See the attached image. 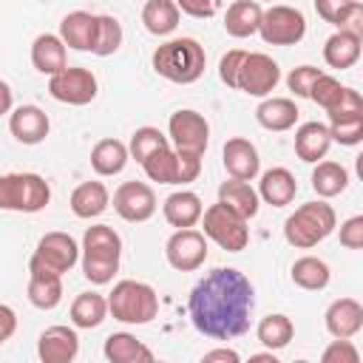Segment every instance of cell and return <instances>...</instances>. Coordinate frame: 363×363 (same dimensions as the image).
<instances>
[{"label": "cell", "instance_id": "obj_10", "mask_svg": "<svg viewBox=\"0 0 363 363\" xmlns=\"http://www.w3.org/2000/svg\"><path fill=\"white\" fill-rule=\"evenodd\" d=\"M258 34L269 45H295L306 34V17L295 6H269L261 14Z\"/></svg>", "mask_w": 363, "mask_h": 363}, {"label": "cell", "instance_id": "obj_14", "mask_svg": "<svg viewBox=\"0 0 363 363\" xmlns=\"http://www.w3.org/2000/svg\"><path fill=\"white\" fill-rule=\"evenodd\" d=\"M113 210L130 224L147 221L156 213V193L145 182H122L113 193Z\"/></svg>", "mask_w": 363, "mask_h": 363}, {"label": "cell", "instance_id": "obj_28", "mask_svg": "<svg viewBox=\"0 0 363 363\" xmlns=\"http://www.w3.org/2000/svg\"><path fill=\"white\" fill-rule=\"evenodd\" d=\"M108 187L102 182H82L74 193H71V213L77 218H96L108 210Z\"/></svg>", "mask_w": 363, "mask_h": 363}, {"label": "cell", "instance_id": "obj_20", "mask_svg": "<svg viewBox=\"0 0 363 363\" xmlns=\"http://www.w3.org/2000/svg\"><path fill=\"white\" fill-rule=\"evenodd\" d=\"M162 213H164V218H167L170 227H176V230H190V227H196V224L201 221L204 204H201V199H199L193 190H176V193H170V196L164 199Z\"/></svg>", "mask_w": 363, "mask_h": 363}, {"label": "cell", "instance_id": "obj_24", "mask_svg": "<svg viewBox=\"0 0 363 363\" xmlns=\"http://www.w3.org/2000/svg\"><path fill=\"white\" fill-rule=\"evenodd\" d=\"M255 193H258V199H264L272 207H286L298 193V182L286 167H269L261 176V184Z\"/></svg>", "mask_w": 363, "mask_h": 363}, {"label": "cell", "instance_id": "obj_35", "mask_svg": "<svg viewBox=\"0 0 363 363\" xmlns=\"http://www.w3.org/2000/svg\"><path fill=\"white\" fill-rule=\"evenodd\" d=\"M289 272H292L295 286H301V289H306V292L326 289V284H329V278H332L329 264L320 261V258H315V255H303V258H298V261L292 264Z\"/></svg>", "mask_w": 363, "mask_h": 363}, {"label": "cell", "instance_id": "obj_12", "mask_svg": "<svg viewBox=\"0 0 363 363\" xmlns=\"http://www.w3.org/2000/svg\"><path fill=\"white\" fill-rule=\"evenodd\" d=\"M48 94L65 105H88L96 96V77L88 68L68 65L65 71L48 79Z\"/></svg>", "mask_w": 363, "mask_h": 363}, {"label": "cell", "instance_id": "obj_9", "mask_svg": "<svg viewBox=\"0 0 363 363\" xmlns=\"http://www.w3.org/2000/svg\"><path fill=\"white\" fill-rule=\"evenodd\" d=\"M79 261V244L68 233H45L28 261V269H43L51 275H65Z\"/></svg>", "mask_w": 363, "mask_h": 363}, {"label": "cell", "instance_id": "obj_42", "mask_svg": "<svg viewBox=\"0 0 363 363\" xmlns=\"http://www.w3.org/2000/svg\"><path fill=\"white\" fill-rule=\"evenodd\" d=\"M343 91H346V85H340V79H335V77H329V74H320L318 82H315L312 91H309V99L318 102L323 111H332V108L340 102Z\"/></svg>", "mask_w": 363, "mask_h": 363}, {"label": "cell", "instance_id": "obj_49", "mask_svg": "<svg viewBox=\"0 0 363 363\" xmlns=\"http://www.w3.org/2000/svg\"><path fill=\"white\" fill-rule=\"evenodd\" d=\"M201 363H241V357H238L235 349L218 346V349H210V352L201 357Z\"/></svg>", "mask_w": 363, "mask_h": 363}, {"label": "cell", "instance_id": "obj_16", "mask_svg": "<svg viewBox=\"0 0 363 363\" xmlns=\"http://www.w3.org/2000/svg\"><path fill=\"white\" fill-rule=\"evenodd\" d=\"M79 352V337L71 326H48L37 340L40 363H74Z\"/></svg>", "mask_w": 363, "mask_h": 363}, {"label": "cell", "instance_id": "obj_2", "mask_svg": "<svg viewBox=\"0 0 363 363\" xmlns=\"http://www.w3.org/2000/svg\"><path fill=\"white\" fill-rule=\"evenodd\" d=\"M218 77L224 85L244 91L250 96H267L281 82V68L272 57L261 51H241L233 48L218 62Z\"/></svg>", "mask_w": 363, "mask_h": 363}, {"label": "cell", "instance_id": "obj_37", "mask_svg": "<svg viewBox=\"0 0 363 363\" xmlns=\"http://www.w3.org/2000/svg\"><path fill=\"white\" fill-rule=\"evenodd\" d=\"M255 335H258V340H261V343H264L269 352H275V349H284V346L292 340L295 326H292V320H289L286 315L275 312V315L261 318V323H258Z\"/></svg>", "mask_w": 363, "mask_h": 363}, {"label": "cell", "instance_id": "obj_36", "mask_svg": "<svg viewBox=\"0 0 363 363\" xmlns=\"http://www.w3.org/2000/svg\"><path fill=\"white\" fill-rule=\"evenodd\" d=\"M349 187V170L337 162H318V167L312 170V190L320 199H332L340 196Z\"/></svg>", "mask_w": 363, "mask_h": 363}, {"label": "cell", "instance_id": "obj_52", "mask_svg": "<svg viewBox=\"0 0 363 363\" xmlns=\"http://www.w3.org/2000/svg\"><path fill=\"white\" fill-rule=\"evenodd\" d=\"M292 363H309V360H292Z\"/></svg>", "mask_w": 363, "mask_h": 363}, {"label": "cell", "instance_id": "obj_40", "mask_svg": "<svg viewBox=\"0 0 363 363\" xmlns=\"http://www.w3.org/2000/svg\"><path fill=\"white\" fill-rule=\"evenodd\" d=\"M119 45H122V26H119V20L111 17V14H99L94 54L96 57H111L113 51H119Z\"/></svg>", "mask_w": 363, "mask_h": 363}, {"label": "cell", "instance_id": "obj_38", "mask_svg": "<svg viewBox=\"0 0 363 363\" xmlns=\"http://www.w3.org/2000/svg\"><path fill=\"white\" fill-rule=\"evenodd\" d=\"M162 147H170L167 136H164L159 128L145 125V128H136V130H133L130 145H128V156H133V159L142 164L147 156H153V153H156V150H162Z\"/></svg>", "mask_w": 363, "mask_h": 363}, {"label": "cell", "instance_id": "obj_50", "mask_svg": "<svg viewBox=\"0 0 363 363\" xmlns=\"http://www.w3.org/2000/svg\"><path fill=\"white\" fill-rule=\"evenodd\" d=\"M11 99H14V96H11V85L0 79V116L11 111Z\"/></svg>", "mask_w": 363, "mask_h": 363}, {"label": "cell", "instance_id": "obj_51", "mask_svg": "<svg viewBox=\"0 0 363 363\" xmlns=\"http://www.w3.org/2000/svg\"><path fill=\"white\" fill-rule=\"evenodd\" d=\"M247 363H281V360H278L272 352H258V354H252Z\"/></svg>", "mask_w": 363, "mask_h": 363}, {"label": "cell", "instance_id": "obj_15", "mask_svg": "<svg viewBox=\"0 0 363 363\" xmlns=\"http://www.w3.org/2000/svg\"><path fill=\"white\" fill-rule=\"evenodd\" d=\"M221 159H224V170L230 173V179L235 182H252L261 170V159H258V150L250 139L244 136H233L227 139L224 150H221Z\"/></svg>", "mask_w": 363, "mask_h": 363}, {"label": "cell", "instance_id": "obj_25", "mask_svg": "<svg viewBox=\"0 0 363 363\" xmlns=\"http://www.w3.org/2000/svg\"><path fill=\"white\" fill-rule=\"evenodd\" d=\"M298 113H301L298 105H295L292 99H286V96H269V99H264V102L255 108L258 125L267 128V130H275V133L295 128Z\"/></svg>", "mask_w": 363, "mask_h": 363}, {"label": "cell", "instance_id": "obj_13", "mask_svg": "<svg viewBox=\"0 0 363 363\" xmlns=\"http://www.w3.org/2000/svg\"><path fill=\"white\" fill-rule=\"evenodd\" d=\"M167 264L179 272H193L207 261V238L199 230H176L164 244Z\"/></svg>", "mask_w": 363, "mask_h": 363}, {"label": "cell", "instance_id": "obj_46", "mask_svg": "<svg viewBox=\"0 0 363 363\" xmlns=\"http://www.w3.org/2000/svg\"><path fill=\"white\" fill-rule=\"evenodd\" d=\"M340 244L346 250H360L363 247V216H352L340 224Z\"/></svg>", "mask_w": 363, "mask_h": 363}, {"label": "cell", "instance_id": "obj_31", "mask_svg": "<svg viewBox=\"0 0 363 363\" xmlns=\"http://www.w3.org/2000/svg\"><path fill=\"white\" fill-rule=\"evenodd\" d=\"M28 301L37 309H54L62 301V278L43 269H28Z\"/></svg>", "mask_w": 363, "mask_h": 363}, {"label": "cell", "instance_id": "obj_19", "mask_svg": "<svg viewBox=\"0 0 363 363\" xmlns=\"http://www.w3.org/2000/svg\"><path fill=\"white\" fill-rule=\"evenodd\" d=\"M96 20H99V14H91V11H71V14H65L62 23H60L62 45H68L74 51H91L94 54Z\"/></svg>", "mask_w": 363, "mask_h": 363}, {"label": "cell", "instance_id": "obj_5", "mask_svg": "<svg viewBox=\"0 0 363 363\" xmlns=\"http://www.w3.org/2000/svg\"><path fill=\"white\" fill-rule=\"evenodd\" d=\"M335 224H337V216H335L332 204L306 201L284 221V238L298 250H309V247L320 244L323 238H329Z\"/></svg>", "mask_w": 363, "mask_h": 363}, {"label": "cell", "instance_id": "obj_29", "mask_svg": "<svg viewBox=\"0 0 363 363\" xmlns=\"http://www.w3.org/2000/svg\"><path fill=\"white\" fill-rule=\"evenodd\" d=\"M218 201L224 207H230L235 216H241L244 221H250L252 216H258V193L250 187V182H221L218 187Z\"/></svg>", "mask_w": 363, "mask_h": 363}, {"label": "cell", "instance_id": "obj_44", "mask_svg": "<svg viewBox=\"0 0 363 363\" xmlns=\"http://www.w3.org/2000/svg\"><path fill=\"white\" fill-rule=\"evenodd\" d=\"M320 363H360V352L352 340H332L323 349Z\"/></svg>", "mask_w": 363, "mask_h": 363}, {"label": "cell", "instance_id": "obj_27", "mask_svg": "<svg viewBox=\"0 0 363 363\" xmlns=\"http://www.w3.org/2000/svg\"><path fill=\"white\" fill-rule=\"evenodd\" d=\"M360 34L354 31H335L326 43H323V60L329 68H352L360 60Z\"/></svg>", "mask_w": 363, "mask_h": 363}, {"label": "cell", "instance_id": "obj_53", "mask_svg": "<svg viewBox=\"0 0 363 363\" xmlns=\"http://www.w3.org/2000/svg\"><path fill=\"white\" fill-rule=\"evenodd\" d=\"M153 363H164V360H153Z\"/></svg>", "mask_w": 363, "mask_h": 363}, {"label": "cell", "instance_id": "obj_39", "mask_svg": "<svg viewBox=\"0 0 363 363\" xmlns=\"http://www.w3.org/2000/svg\"><path fill=\"white\" fill-rule=\"evenodd\" d=\"M142 170L150 182L159 184H176V150L173 147H162L153 156H147L142 162Z\"/></svg>", "mask_w": 363, "mask_h": 363}, {"label": "cell", "instance_id": "obj_6", "mask_svg": "<svg viewBox=\"0 0 363 363\" xmlns=\"http://www.w3.org/2000/svg\"><path fill=\"white\" fill-rule=\"evenodd\" d=\"M108 312L122 323H150L159 312V295L150 284L125 278L113 284V292L108 295Z\"/></svg>", "mask_w": 363, "mask_h": 363}, {"label": "cell", "instance_id": "obj_26", "mask_svg": "<svg viewBox=\"0 0 363 363\" xmlns=\"http://www.w3.org/2000/svg\"><path fill=\"white\" fill-rule=\"evenodd\" d=\"M332 136L323 122H303L295 130V153L301 162H318L329 153Z\"/></svg>", "mask_w": 363, "mask_h": 363}, {"label": "cell", "instance_id": "obj_33", "mask_svg": "<svg viewBox=\"0 0 363 363\" xmlns=\"http://www.w3.org/2000/svg\"><path fill=\"white\" fill-rule=\"evenodd\" d=\"M108 315V298L99 292H79L71 303V323L77 329H94L105 320Z\"/></svg>", "mask_w": 363, "mask_h": 363}, {"label": "cell", "instance_id": "obj_3", "mask_svg": "<svg viewBox=\"0 0 363 363\" xmlns=\"http://www.w3.org/2000/svg\"><path fill=\"white\" fill-rule=\"evenodd\" d=\"M153 71L176 85H190L196 82L201 74H204V65H207V54H204V45L193 37H176V40H167L162 43L153 57Z\"/></svg>", "mask_w": 363, "mask_h": 363}, {"label": "cell", "instance_id": "obj_34", "mask_svg": "<svg viewBox=\"0 0 363 363\" xmlns=\"http://www.w3.org/2000/svg\"><path fill=\"white\" fill-rule=\"evenodd\" d=\"M142 23L150 34L167 37L179 26V9L173 0H147L142 6Z\"/></svg>", "mask_w": 363, "mask_h": 363}, {"label": "cell", "instance_id": "obj_32", "mask_svg": "<svg viewBox=\"0 0 363 363\" xmlns=\"http://www.w3.org/2000/svg\"><path fill=\"white\" fill-rule=\"evenodd\" d=\"M128 164V145L119 139H99L91 150V167L99 176H116Z\"/></svg>", "mask_w": 363, "mask_h": 363}, {"label": "cell", "instance_id": "obj_43", "mask_svg": "<svg viewBox=\"0 0 363 363\" xmlns=\"http://www.w3.org/2000/svg\"><path fill=\"white\" fill-rule=\"evenodd\" d=\"M320 74H323V71L315 68V65H298V68L289 71L286 85H289V91H292L295 96H306V99H309V91H312V85L318 82Z\"/></svg>", "mask_w": 363, "mask_h": 363}, {"label": "cell", "instance_id": "obj_18", "mask_svg": "<svg viewBox=\"0 0 363 363\" xmlns=\"http://www.w3.org/2000/svg\"><path fill=\"white\" fill-rule=\"evenodd\" d=\"M48 128H51L48 113L37 105H20L9 116V130L23 145H40L48 136Z\"/></svg>", "mask_w": 363, "mask_h": 363}, {"label": "cell", "instance_id": "obj_30", "mask_svg": "<svg viewBox=\"0 0 363 363\" xmlns=\"http://www.w3.org/2000/svg\"><path fill=\"white\" fill-rule=\"evenodd\" d=\"M315 11L332 23L337 31H354L360 34V17H363V3H340V0H318Z\"/></svg>", "mask_w": 363, "mask_h": 363}, {"label": "cell", "instance_id": "obj_45", "mask_svg": "<svg viewBox=\"0 0 363 363\" xmlns=\"http://www.w3.org/2000/svg\"><path fill=\"white\" fill-rule=\"evenodd\" d=\"M199 173H201V156L176 150V184H190L199 179Z\"/></svg>", "mask_w": 363, "mask_h": 363}, {"label": "cell", "instance_id": "obj_7", "mask_svg": "<svg viewBox=\"0 0 363 363\" xmlns=\"http://www.w3.org/2000/svg\"><path fill=\"white\" fill-rule=\"evenodd\" d=\"M51 201V187L40 173H6L0 176V210L40 213Z\"/></svg>", "mask_w": 363, "mask_h": 363}, {"label": "cell", "instance_id": "obj_48", "mask_svg": "<svg viewBox=\"0 0 363 363\" xmlns=\"http://www.w3.org/2000/svg\"><path fill=\"white\" fill-rule=\"evenodd\" d=\"M14 329H17V315H14V309L6 306V303H0V346L14 335Z\"/></svg>", "mask_w": 363, "mask_h": 363}, {"label": "cell", "instance_id": "obj_4", "mask_svg": "<svg viewBox=\"0 0 363 363\" xmlns=\"http://www.w3.org/2000/svg\"><path fill=\"white\" fill-rule=\"evenodd\" d=\"M82 275L91 284H111L119 269L122 238L108 224H94L82 235Z\"/></svg>", "mask_w": 363, "mask_h": 363}, {"label": "cell", "instance_id": "obj_8", "mask_svg": "<svg viewBox=\"0 0 363 363\" xmlns=\"http://www.w3.org/2000/svg\"><path fill=\"white\" fill-rule=\"evenodd\" d=\"M201 227H204V238L216 241L221 250L227 252H241L250 244V227L241 216H235L230 207H224L221 201L210 204L201 213Z\"/></svg>", "mask_w": 363, "mask_h": 363}, {"label": "cell", "instance_id": "obj_21", "mask_svg": "<svg viewBox=\"0 0 363 363\" xmlns=\"http://www.w3.org/2000/svg\"><path fill=\"white\" fill-rule=\"evenodd\" d=\"M31 65L40 74H48V77H57L60 71H65L68 68V54H65L62 40L57 34H40L31 43Z\"/></svg>", "mask_w": 363, "mask_h": 363}, {"label": "cell", "instance_id": "obj_47", "mask_svg": "<svg viewBox=\"0 0 363 363\" xmlns=\"http://www.w3.org/2000/svg\"><path fill=\"white\" fill-rule=\"evenodd\" d=\"M179 14H190V17H213L218 11V3H201V0H179L176 3Z\"/></svg>", "mask_w": 363, "mask_h": 363}, {"label": "cell", "instance_id": "obj_23", "mask_svg": "<svg viewBox=\"0 0 363 363\" xmlns=\"http://www.w3.org/2000/svg\"><path fill=\"white\" fill-rule=\"evenodd\" d=\"M102 352H105V360L108 363H153L156 360L153 352L142 340H136L130 332H113V335H108Z\"/></svg>", "mask_w": 363, "mask_h": 363}, {"label": "cell", "instance_id": "obj_41", "mask_svg": "<svg viewBox=\"0 0 363 363\" xmlns=\"http://www.w3.org/2000/svg\"><path fill=\"white\" fill-rule=\"evenodd\" d=\"M326 128H329L332 142H340V145H349V147L363 142V113H357V116H343V119H332Z\"/></svg>", "mask_w": 363, "mask_h": 363}, {"label": "cell", "instance_id": "obj_1", "mask_svg": "<svg viewBox=\"0 0 363 363\" xmlns=\"http://www.w3.org/2000/svg\"><path fill=\"white\" fill-rule=\"evenodd\" d=\"M255 289L250 278L233 267L210 269L190 292V320L213 340H233L250 329Z\"/></svg>", "mask_w": 363, "mask_h": 363}, {"label": "cell", "instance_id": "obj_17", "mask_svg": "<svg viewBox=\"0 0 363 363\" xmlns=\"http://www.w3.org/2000/svg\"><path fill=\"white\" fill-rule=\"evenodd\" d=\"M323 320L335 340H349L363 329V306L354 298H337L329 303Z\"/></svg>", "mask_w": 363, "mask_h": 363}, {"label": "cell", "instance_id": "obj_22", "mask_svg": "<svg viewBox=\"0 0 363 363\" xmlns=\"http://www.w3.org/2000/svg\"><path fill=\"white\" fill-rule=\"evenodd\" d=\"M261 14H264L261 3H255V0H235L224 11V31L230 37H238V40L252 37V34H258Z\"/></svg>", "mask_w": 363, "mask_h": 363}, {"label": "cell", "instance_id": "obj_11", "mask_svg": "<svg viewBox=\"0 0 363 363\" xmlns=\"http://www.w3.org/2000/svg\"><path fill=\"white\" fill-rule=\"evenodd\" d=\"M167 142H173V150H179V153L204 156V150L210 145V125L199 111L182 108L167 122Z\"/></svg>", "mask_w": 363, "mask_h": 363}]
</instances>
